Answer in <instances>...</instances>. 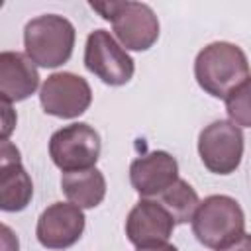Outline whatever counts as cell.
<instances>
[{
    "mask_svg": "<svg viewBox=\"0 0 251 251\" xmlns=\"http://www.w3.org/2000/svg\"><path fill=\"white\" fill-rule=\"evenodd\" d=\"M61 190L69 202L76 204L78 208H96L106 196V178L96 167L88 171L63 173Z\"/></svg>",
    "mask_w": 251,
    "mask_h": 251,
    "instance_id": "cell-14",
    "label": "cell"
},
{
    "mask_svg": "<svg viewBox=\"0 0 251 251\" xmlns=\"http://www.w3.org/2000/svg\"><path fill=\"white\" fill-rule=\"evenodd\" d=\"M2 233H4V251H18V237L12 233V229L8 226H2Z\"/></svg>",
    "mask_w": 251,
    "mask_h": 251,
    "instance_id": "cell-19",
    "label": "cell"
},
{
    "mask_svg": "<svg viewBox=\"0 0 251 251\" xmlns=\"http://www.w3.org/2000/svg\"><path fill=\"white\" fill-rule=\"evenodd\" d=\"M90 8L112 22L114 35L126 51H147L159 39V18L153 8L143 2L104 0L90 2Z\"/></svg>",
    "mask_w": 251,
    "mask_h": 251,
    "instance_id": "cell-2",
    "label": "cell"
},
{
    "mask_svg": "<svg viewBox=\"0 0 251 251\" xmlns=\"http://www.w3.org/2000/svg\"><path fill=\"white\" fill-rule=\"evenodd\" d=\"M202 165L214 175H231L241 165L243 131L231 120H216L198 135Z\"/></svg>",
    "mask_w": 251,
    "mask_h": 251,
    "instance_id": "cell-7",
    "label": "cell"
},
{
    "mask_svg": "<svg viewBox=\"0 0 251 251\" xmlns=\"http://www.w3.org/2000/svg\"><path fill=\"white\" fill-rule=\"evenodd\" d=\"M137 251H178L173 243H157V245H149V247H137Z\"/></svg>",
    "mask_w": 251,
    "mask_h": 251,
    "instance_id": "cell-20",
    "label": "cell"
},
{
    "mask_svg": "<svg viewBox=\"0 0 251 251\" xmlns=\"http://www.w3.org/2000/svg\"><path fill=\"white\" fill-rule=\"evenodd\" d=\"M75 39V25L59 14L37 16L24 27L25 55L45 69H55L67 63L73 55Z\"/></svg>",
    "mask_w": 251,
    "mask_h": 251,
    "instance_id": "cell-3",
    "label": "cell"
},
{
    "mask_svg": "<svg viewBox=\"0 0 251 251\" xmlns=\"http://www.w3.org/2000/svg\"><path fill=\"white\" fill-rule=\"evenodd\" d=\"M39 102L45 114L73 120L88 110L92 102V90L86 78L75 73H53L39 88Z\"/></svg>",
    "mask_w": 251,
    "mask_h": 251,
    "instance_id": "cell-8",
    "label": "cell"
},
{
    "mask_svg": "<svg viewBox=\"0 0 251 251\" xmlns=\"http://www.w3.org/2000/svg\"><path fill=\"white\" fill-rule=\"evenodd\" d=\"M84 224L82 208L73 202H53L37 218L35 235L45 249H69L80 239Z\"/></svg>",
    "mask_w": 251,
    "mask_h": 251,
    "instance_id": "cell-9",
    "label": "cell"
},
{
    "mask_svg": "<svg viewBox=\"0 0 251 251\" xmlns=\"http://www.w3.org/2000/svg\"><path fill=\"white\" fill-rule=\"evenodd\" d=\"M2 112H4V127H2V135L4 139H8V135L12 133L14 126H16V114L12 112V106L8 102H2Z\"/></svg>",
    "mask_w": 251,
    "mask_h": 251,
    "instance_id": "cell-17",
    "label": "cell"
},
{
    "mask_svg": "<svg viewBox=\"0 0 251 251\" xmlns=\"http://www.w3.org/2000/svg\"><path fill=\"white\" fill-rule=\"evenodd\" d=\"M226 112L235 126L251 127V76L227 94Z\"/></svg>",
    "mask_w": 251,
    "mask_h": 251,
    "instance_id": "cell-16",
    "label": "cell"
},
{
    "mask_svg": "<svg viewBox=\"0 0 251 251\" xmlns=\"http://www.w3.org/2000/svg\"><path fill=\"white\" fill-rule=\"evenodd\" d=\"M100 151V133L84 122L65 126L57 129L49 139V157L63 173L94 169Z\"/></svg>",
    "mask_w": 251,
    "mask_h": 251,
    "instance_id": "cell-5",
    "label": "cell"
},
{
    "mask_svg": "<svg viewBox=\"0 0 251 251\" xmlns=\"http://www.w3.org/2000/svg\"><path fill=\"white\" fill-rule=\"evenodd\" d=\"M159 202L173 216L175 224L192 222V218H194V214H196V210L200 206V200H198L196 190L184 178H178L173 186H169L159 196Z\"/></svg>",
    "mask_w": 251,
    "mask_h": 251,
    "instance_id": "cell-15",
    "label": "cell"
},
{
    "mask_svg": "<svg viewBox=\"0 0 251 251\" xmlns=\"http://www.w3.org/2000/svg\"><path fill=\"white\" fill-rule=\"evenodd\" d=\"M178 180V163L167 151H149L129 165V182L141 198L161 196Z\"/></svg>",
    "mask_w": 251,
    "mask_h": 251,
    "instance_id": "cell-12",
    "label": "cell"
},
{
    "mask_svg": "<svg viewBox=\"0 0 251 251\" xmlns=\"http://www.w3.org/2000/svg\"><path fill=\"white\" fill-rule=\"evenodd\" d=\"M192 233L208 249H222L245 233V214L239 202L227 194L204 198L192 218Z\"/></svg>",
    "mask_w": 251,
    "mask_h": 251,
    "instance_id": "cell-4",
    "label": "cell"
},
{
    "mask_svg": "<svg viewBox=\"0 0 251 251\" xmlns=\"http://www.w3.org/2000/svg\"><path fill=\"white\" fill-rule=\"evenodd\" d=\"M33 196V182L22 165L20 151L10 139L0 145V208L4 212H22Z\"/></svg>",
    "mask_w": 251,
    "mask_h": 251,
    "instance_id": "cell-11",
    "label": "cell"
},
{
    "mask_svg": "<svg viewBox=\"0 0 251 251\" xmlns=\"http://www.w3.org/2000/svg\"><path fill=\"white\" fill-rule=\"evenodd\" d=\"M194 76L206 94L226 100L231 90L251 76V71L247 55L239 45L214 41L198 51L194 59Z\"/></svg>",
    "mask_w": 251,
    "mask_h": 251,
    "instance_id": "cell-1",
    "label": "cell"
},
{
    "mask_svg": "<svg viewBox=\"0 0 251 251\" xmlns=\"http://www.w3.org/2000/svg\"><path fill=\"white\" fill-rule=\"evenodd\" d=\"M218 251H251V235L243 233L235 241H231L229 245H226V247H222Z\"/></svg>",
    "mask_w": 251,
    "mask_h": 251,
    "instance_id": "cell-18",
    "label": "cell"
},
{
    "mask_svg": "<svg viewBox=\"0 0 251 251\" xmlns=\"http://www.w3.org/2000/svg\"><path fill=\"white\" fill-rule=\"evenodd\" d=\"M84 67L110 86L127 84L135 73V63L129 53L106 29H94L88 33L84 45Z\"/></svg>",
    "mask_w": 251,
    "mask_h": 251,
    "instance_id": "cell-6",
    "label": "cell"
},
{
    "mask_svg": "<svg viewBox=\"0 0 251 251\" xmlns=\"http://www.w3.org/2000/svg\"><path fill=\"white\" fill-rule=\"evenodd\" d=\"M39 86V73L35 63L20 51L0 53V98L14 104L29 98Z\"/></svg>",
    "mask_w": 251,
    "mask_h": 251,
    "instance_id": "cell-13",
    "label": "cell"
},
{
    "mask_svg": "<svg viewBox=\"0 0 251 251\" xmlns=\"http://www.w3.org/2000/svg\"><path fill=\"white\" fill-rule=\"evenodd\" d=\"M175 220L161 202L141 198L126 218V235L135 247L167 243L175 229Z\"/></svg>",
    "mask_w": 251,
    "mask_h": 251,
    "instance_id": "cell-10",
    "label": "cell"
}]
</instances>
